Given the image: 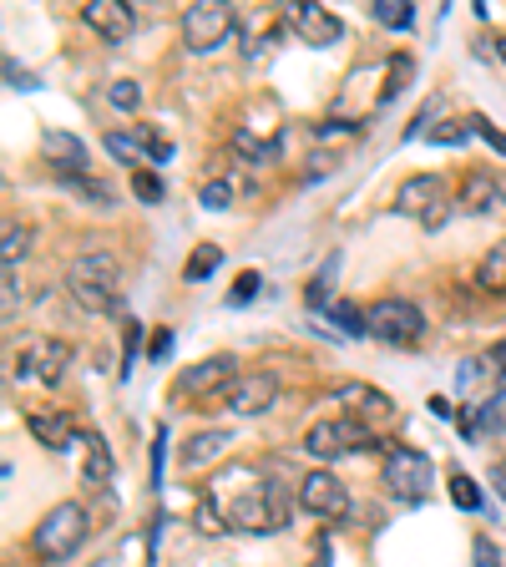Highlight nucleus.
I'll list each match as a JSON object with an SVG mask.
<instances>
[{
    "mask_svg": "<svg viewBox=\"0 0 506 567\" xmlns=\"http://www.w3.org/2000/svg\"><path fill=\"white\" fill-rule=\"evenodd\" d=\"M466 137H471L466 122H441V127L426 132V142H436V147H456V142H466Z\"/></svg>",
    "mask_w": 506,
    "mask_h": 567,
    "instance_id": "31",
    "label": "nucleus"
},
{
    "mask_svg": "<svg viewBox=\"0 0 506 567\" xmlns=\"http://www.w3.org/2000/svg\"><path fill=\"white\" fill-rule=\"evenodd\" d=\"M329 173H334V157H329V152H319V157L309 162V178H329Z\"/></svg>",
    "mask_w": 506,
    "mask_h": 567,
    "instance_id": "38",
    "label": "nucleus"
},
{
    "mask_svg": "<svg viewBox=\"0 0 506 567\" xmlns=\"http://www.w3.org/2000/svg\"><path fill=\"white\" fill-rule=\"evenodd\" d=\"M365 319H370V340H380V345L410 350V345L426 340V314H420L410 299H375L365 309Z\"/></svg>",
    "mask_w": 506,
    "mask_h": 567,
    "instance_id": "4",
    "label": "nucleus"
},
{
    "mask_svg": "<svg viewBox=\"0 0 506 567\" xmlns=\"http://www.w3.org/2000/svg\"><path fill=\"white\" fill-rule=\"evenodd\" d=\"M41 152L56 162V173H66V183L71 178H87V147H81L71 132H46L41 137Z\"/></svg>",
    "mask_w": 506,
    "mask_h": 567,
    "instance_id": "16",
    "label": "nucleus"
},
{
    "mask_svg": "<svg viewBox=\"0 0 506 567\" xmlns=\"http://www.w3.org/2000/svg\"><path fill=\"white\" fill-rule=\"evenodd\" d=\"M476 289H481V294H506V238L491 243L486 259L476 264Z\"/></svg>",
    "mask_w": 506,
    "mask_h": 567,
    "instance_id": "19",
    "label": "nucleus"
},
{
    "mask_svg": "<svg viewBox=\"0 0 506 567\" xmlns=\"http://www.w3.org/2000/svg\"><path fill=\"white\" fill-rule=\"evenodd\" d=\"M284 26H289L304 46H319V51L345 36V21L329 16L324 6H309V0H304V6H299V0H289V6H284Z\"/></svg>",
    "mask_w": 506,
    "mask_h": 567,
    "instance_id": "11",
    "label": "nucleus"
},
{
    "mask_svg": "<svg viewBox=\"0 0 506 567\" xmlns=\"http://www.w3.org/2000/svg\"><path fill=\"white\" fill-rule=\"evenodd\" d=\"M314 132H319V137H340V132H345V137H360L365 127H360V122H319Z\"/></svg>",
    "mask_w": 506,
    "mask_h": 567,
    "instance_id": "36",
    "label": "nucleus"
},
{
    "mask_svg": "<svg viewBox=\"0 0 506 567\" xmlns=\"http://www.w3.org/2000/svg\"><path fill=\"white\" fill-rule=\"evenodd\" d=\"M410 71H415V61H410L405 51H395V56H390V76H385V87H380V102H385V107H390V102H395V97L405 92Z\"/></svg>",
    "mask_w": 506,
    "mask_h": 567,
    "instance_id": "22",
    "label": "nucleus"
},
{
    "mask_svg": "<svg viewBox=\"0 0 506 567\" xmlns=\"http://www.w3.org/2000/svg\"><path fill=\"white\" fill-rule=\"evenodd\" d=\"M6 81H11L16 92H36V76H31V71H21L16 61H6Z\"/></svg>",
    "mask_w": 506,
    "mask_h": 567,
    "instance_id": "35",
    "label": "nucleus"
},
{
    "mask_svg": "<svg viewBox=\"0 0 506 567\" xmlns=\"http://www.w3.org/2000/svg\"><path fill=\"white\" fill-rule=\"evenodd\" d=\"M329 400H334V405H345V416L360 421V426H385V421H395V400H390L385 390L365 385V380H345V385H334Z\"/></svg>",
    "mask_w": 506,
    "mask_h": 567,
    "instance_id": "10",
    "label": "nucleus"
},
{
    "mask_svg": "<svg viewBox=\"0 0 506 567\" xmlns=\"http://www.w3.org/2000/svg\"><path fill=\"white\" fill-rule=\"evenodd\" d=\"M223 264V249H218V243H198V254L188 259V269H183V279H193V284H203L213 269Z\"/></svg>",
    "mask_w": 506,
    "mask_h": 567,
    "instance_id": "23",
    "label": "nucleus"
},
{
    "mask_svg": "<svg viewBox=\"0 0 506 567\" xmlns=\"http://www.w3.org/2000/svg\"><path fill=\"white\" fill-rule=\"evenodd\" d=\"M208 502L223 512L228 532H284L289 527V492L274 476L233 466L228 476L208 481Z\"/></svg>",
    "mask_w": 506,
    "mask_h": 567,
    "instance_id": "1",
    "label": "nucleus"
},
{
    "mask_svg": "<svg viewBox=\"0 0 506 567\" xmlns=\"http://www.w3.org/2000/svg\"><path fill=\"white\" fill-rule=\"evenodd\" d=\"M218 451H228V431H198V436L183 441V466H203Z\"/></svg>",
    "mask_w": 506,
    "mask_h": 567,
    "instance_id": "20",
    "label": "nucleus"
},
{
    "mask_svg": "<svg viewBox=\"0 0 506 567\" xmlns=\"http://www.w3.org/2000/svg\"><path fill=\"white\" fill-rule=\"evenodd\" d=\"M81 21H87L102 41H112V46H122L137 31V11L127 6V0H87V6H81Z\"/></svg>",
    "mask_w": 506,
    "mask_h": 567,
    "instance_id": "14",
    "label": "nucleus"
},
{
    "mask_svg": "<svg viewBox=\"0 0 506 567\" xmlns=\"http://www.w3.org/2000/svg\"><path fill=\"white\" fill-rule=\"evenodd\" d=\"M471 552H476V567H501V557H496V547H491L486 537H476V547H471Z\"/></svg>",
    "mask_w": 506,
    "mask_h": 567,
    "instance_id": "37",
    "label": "nucleus"
},
{
    "mask_svg": "<svg viewBox=\"0 0 506 567\" xmlns=\"http://www.w3.org/2000/svg\"><path fill=\"white\" fill-rule=\"evenodd\" d=\"M66 365H71V345H66V340H51V335H41V340L21 345V355H16V380L61 385Z\"/></svg>",
    "mask_w": 506,
    "mask_h": 567,
    "instance_id": "9",
    "label": "nucleus"
},
{
    "mask_svg": "<svg viewBox=\"0 0 506 567\" xmlns=\"http://www.w3.org/2000/svg\"><path fill=\"white\" fill-rule=\"evenodd\" d=\"M253 294H259V274H253V269H248V274H238V284H233V294H228V304H248Z\"/></svg>",
    "mask_w": 506,
    "mask_h": 567,
    "instance_id": "33",
    "label": "nucleus"
},
{
    "mask_svg": "<svg viewBox=\"0 0 506 567\" xmlns=\"http://www.w3.org/2000/svg\"><path fill=\"white\" fill-rule=\"evenodd\" d=\"M26 426H31V436H36L46 451H66V446L76 441V426L66 421V411H31Z\"/></svg>",
    "mask_w": 506,
    "mask_h": 567,
    "instance_id": "18",
    "label": "nucleus"
},
{
    "mask_svg": "<svg viewBox=\"0 0 506 567\" xmlns=\"http://www.w3.org/2000/svg\"><path fill=\"white\" fill-rule=\"evenodd\" d=\"M198 203H203L208 213H223V208L233 203V188H228L223 178H213V183H203V188H198Z\"/></svg>",
    "mask_w": 506,
    "mask_h": 567,
    "instance_id": "29",
    "label": "nucleus"
},
{
    "mask_svg": "<svg viewBox=\"0 0 506 567\" xmlns=\"http://www.w3.org/2000/svg\"><path fill=\"white\" fill-rule=\"evenodd\" d=\"M334 269H340V259H329V264L319 269V279L304 289V304H309V309H324V304H329V279H334Z\"/></svg>",
    "mask_w": 506,
    "mask_h": 567,
    "instance_id": "28",
    "label": "nucleus"
},
{
    "mask_svg": "<svg viewBox=\"0 0 506 567\" xmlns=\"http://www.w3.org/2000/svg\"><path fill=\"white\" fill-rule=\"evenodd\" d=\"M370 446H375V431L350 421V416H324L304 436V451L314 461H340V456H355V451H370Z\"/></svg>",
    "mask_w": 506,
    "mask_h": 567,
    "instance_id": "5",
    "label": "nucleus"
},
{
    "mask_svg": "<svg viewBox=\"0 0 506 567\" xmlns=\"http://www.w3.org/2000/svg\"><path fill=\"white\" fill-rule=\"evenodd\" d=\"M238 375H233V360L228 355H213V360H203V365H193V370H183L178 375V395H188V400H198V395H208V390H228Z\"/></svg>",
    "mask_w": 506,
    "mask_h": 567,
    "instance_id": "15",
    "label": "nucleus"
},
{
    "mask_svg": "<svg viewBox=\"0 0 506 567\" xmlns=\"http://www.w3.org/2000/svg\"><path fill=\"white\" fill-rule=\"evenodd\" d=\"M233 26H238L233 6H223V0H198V6L183 11V46L203 56V51L223 46L233 36Z\"/></svg>",
    "mask_w": 506,
    "mask_h": 567,
    "instance_id": "7",
    "label": "nucleus"
},
{
    "mask_svg": "<svg viewBox=\"0 0 506 567\" xmlns=\"http://www.w3.org/2000/svg\"><path fill=\"white\" fill-rule=\"evenodd\" d=\"M162 451H167V431H157V451H152V476H162V461H167Z\"/></svg>",
    "mask_w": 506,
    "mask_h": 567,
    "instance_id": "40",
    "label": "nucleus"
},
{
    "mask_svg": "<svg viewBox=\"0 0 506 567\" xmlns=\"http://www.w3.org/2000/svg\"><path fill=\"white\" fill-rule=\"evenodd\" d=\"M87 537H92L87 507H81V502H61V507H51V512L36 522L31 552H36L41 562H66V557L81 552V542H87Z\"/></svg>",
    "mask_w": 506,
    "mask_h": 567,
    "instance_id": "3",
    "label": "nucleus"
},
{
    "mask_svg": "<svg viewBox=\"0 0 506 567\" xmlns=\"http://www.w3.org/2000/svg\"><path fill=\"white\" fill-rule=\"evenodd\" d=\"M375 21L385 31H410L415 26V6L410 0H375Z\"/></svg>",
    "mask_w": 506,
    "mask_h": 567,
    "instance_id": "21",
    "label": "nucleus"
},
{
    "mask_svg": "<svg viewBox=\"0 0 506 567\" xmlns=\"http://www.w3.org/2000/svg\"><path fill=\"white\" fill-rule=\"evenodd\" d=\"M167 350H173V335L157 330V335H152V360H167Z\"/></svg>",
    "mask_w": 506,
    "mask_h": 567,
    "instance_id": "39",
    "label": "nucleus"
},
{
    "mask_svg": "<svg viewBox=\"0 0 506 567\" xmlns=\"http://www.w3.org/2000/svg\"><path fill=\"white\" fill-rule=\"evenodd\" d=\"M400 218H415V223H426V228H441L446 213H451V198H446V183L436 173H415L395 188V203H390Z\"/></svg>",
    "mask_w": 506,
    "mask_h": 567,
    "instance_id": "6",
    "label": "nucleus"
},
{
    "mask_svg": "<svg viewBox=\"0 0 506 567\" xmlns=\"http://www.w3.org/2000/svg\"><path fill=\"white\" fill-rule=\"evenodd\" d=\"M491 486H496V492L506 497V466H491Z\"/></svg>",
    "mask_w": 506,
    "mask_h": 567,
    "instance_id": "41",
    "label": "nucleus"
},
{
    "mask_svg": "<svg viewBox=\"0 0 506 567\" xmlns=\"http://www.w3.org/2000/svg\"><path fill=\"white\" fill-rule=\"evenodd\" d=\"M299 507L314 512V517H345V512H350V492H345L340 476L309 471V476L299 481Z\"/></svg>",
    "mask_w": 506,
    "mask_h": 567,
    "instance_id": "13",
    "label": "nucleus"
},
{
    "mask_svg": "<svg viewBox=\"0 0 506 567\" xmlns=\"http://www.w3.org/2000/svg\"><path fill=\"white\" fill-rule=\"evenodd\" d=\"M31 238H36L31 228H16V223L6 228V249H0V259H6V269H16V259H21V254L31 249Z\"/></svg>",
    "mask_w": 506,
    "mask_h": 567,
    "instance_id": "27",
    "label": "nucleus"
},
{
    "mask_svg": "<svg viewBox=\"0 0 506 567\" xmlns=\"http://www.w3.org/2000/svg\"><path fill=\"white\" fill-rule=\"evenodd\" d=\"M66 294L81 314H117L122 309V269L107 249L81 254L66 274Z\"/></svg>",
    "mask_w": 506,
    "mask_h": 567,
    "instance_id": "2",
    "label": "nucleus"
},
{
    "mask_svg": "<svg viewBox=\"0 0 506 567\" xmlns=\"http://www.w3.org/2000/svg\"><path fill=\"white\" fill-rule=\"evenodd\" d=\"M451 502L461 512H481V486L466 476V471H451Z\"/></svg>",
    "mask_w": 506,
    "mask_h": 567,
    "instance_id": "25",
    "label": "nucleus"
},
{
    "mask_svg": "<svg viewBox=\"0 0 506 567\" xmlns=\"http://www.w3.org/2000/svg\"><path fill=\"white\" fill-rule=\"evenodd\" d=\"M496 51H501V61H506V36H501V41H496Z\"/></svg>",
    "mask_w": 506,
    "mask_h": 567,
    "instance_id": "42",
    "label": "nucleus"
},
{
    "mask_svg": "<svg viewBox=\"0 0 506 567\" xmlns=\"http://www.w3.org/2000/svg\"><path fill=\"white\" fill-rule=\"evenodd\" d=\"M431 486V456L410 451V446H390L385 451V492L395 502H420Z\"/></svg>",
    "mask_w": 506,
    "mask_h": 567,
    "instance_id": "8",
    "label": "nucleus"
},
{
    "mask_svg": "<svg viewBox=\"0 0 506 567\" xmlns=\"http://www.w3.org/2000/svg\"><path fill=\"white\" fill-rule=\"evenodd\" d=\"M471 132H476V137H486V142H491L496 152H506V132H496V127H491L486 117H471Z\"/></svg>",
    "mask_w": 506,
    "mask_h": 567,
    "instance_id": "34",
    "label": "nucleus"
},
{
    "mask_svg": "<svg viewBox=\"0 0 506 567\" xmlns=\"http://www.w3.org/2000/svg\"><path fill=\"white\" fill-rule=\"evenodd\" d=\"M132 193H137L142 203H162L167 188H162V178H157L152 168H142V173H132Z\"/></svg>",
    "mask_w": 506,
    "mask_h": 567,
    "instance_id": "30",
    "label": "nucleus"
},
{
    "mask_svg": "<svg viewBox=\"0 0 506 567\" xmlns=\"http://www.w3.org/2000/svg\"><path fill=\"white\" fill-rule=\"evenodd\" d=\"M456 208L461 213H496L501 208V183L496 173H466L461 193H456Z\"/></svg>",
    "mask_w": 506,
    "mask_h": 567,
    "instance_id": "17",
    "label": "nucleus"
},
{
    "mask_svg": "<svg viewBox=\"0 0 506 567\" xmlns=\"http://www.w3.org/2000/svg\"><path fill=\"white\" fill-rule=\"evenodd\" d=\"M329 319L340 324V330H345L350 340L370 335V319H365V309H355V304H329Z\"/></svg>",
    "mask_w": 506,
    "mask_h": 567,
    "instance_id": "24",
    "label": "nucleus"
},
{
    "mask_svg": "<svg viewBox=\"0 0 506 567\" xmlns=\"http://www.w3.org/2000/svg\"><path fill=\"white\" fill-rule=\"evenodd\" d=\"M274 395H279L274 370H243V375L223 390V405H228L233 416H264L269 405H274Z\"/></svg>",
    "mask_w": 506,
    "mask_h": 567,
    "instance_id": "12",
    "label": "nucleus"
},
{
    "mask_svg": "<svg viewBox=\"0 0 506 567\" xmlns=\"http://www.w3.org/2000/svg\"><path fill=\"white\" fill-rule=\"evenodd\" d=\"M112 476V451L102 441H92V456H87V481H107Z\"/></svg>",
    "mask_w": 506,
    "mask_h": 567,
    "instance_id": "32",
    "label": "nucleus"
},
{
    "mask_svg": "<svg viewBox=\"0 0 506 567\" xmlns=\"http://www.w3.org/2000/svg\"><path fill=\"white\" fill-rule=\"evenodd\" d=\"M107 102H112L117 112H137V107H142V87H137V81H112V87H107Z\"/></svg>",
    "mask_w": 506,
    "mask_h": 567,
    "instance_id": "26",
    "label": "nucleus"
}]
</instances>
